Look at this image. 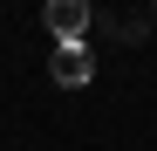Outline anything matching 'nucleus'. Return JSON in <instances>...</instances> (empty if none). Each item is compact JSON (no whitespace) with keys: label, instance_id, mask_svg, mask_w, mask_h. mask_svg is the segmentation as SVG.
I'll use <instances>...</instances> for the list:
<instances>
[{"label":"nucleus","instance_id":"obj_3","mask_svg":"<svg viewBox=\"0 0 157 151\" xmlns=\"http://www.w3.org/2000/svg\"><path fill=\"white\" fill-rule=\"evenodd\" d=\"M96 35L109 41V48H144V41H150V21H144V7H130V14H96Z\"/></svg>","mask_w":157,"mask_h":151},{"label":"nucleus","instance_id":"obj_2","mask_svg":"<svg viewBox=\"0 0 157 151\" xmlns=\"http://www.w3.org/2000/svg\"><path fill=\"white\" fill-rule=\"evenodd\" d=\"M96 0H48L41 7V21H48V35L55 41H89V28H96Z\"/></svg>","mask_w":157,"mask_h":151},{"label":"nucleus","instance_id":"obj_4","mask_svg":"<svg viewBox=\"0 0 157 151\" xmlns=\"http://www.w3.org/2000/svg\"><path fill=\"white\" fill-rule=\"evenodd\" d=\"M144 21H150V35H157V0H150V7H144Z\"/></svg>","mask_w":157,"mask_h":151},{"label":"nucleus","instance_id":"obj_1","mask_svg":"<svg viewBox=\"0 0 157 151\" xmlns=\"http://www.w3.org/2000/svg\"><path fill=\"white\" fill-rule=\"evenodd\" d=\"M48 83H55V89H89V83H96V48H89V41H55Z\"/></svg>","mask_w":157,"mask_h":151}]
</instances>
